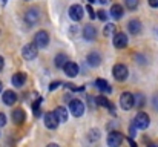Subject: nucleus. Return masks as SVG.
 <instances>
[{
    "mask_svg": "<svg viewBox=\"0 0 158 147\" xmlns=\"http://www.w3.org/2000/svg\"><path fill=\"white\" fill-rule=\"evenodd\" d=\"M95 86L102 91V92H106V94H110V91H112V88H110V84L103 80V78H98L97 81H95Z\"/></svg>",
    "mask_w": 158,
    "mask_h": 147,
    "instance_id": "4be33fe9",
    "label": "nucleus"
},
{
    "mask_svg": "<svg viewBox=\"0 0 158 147\" xmlns=\"http://www.w3.org/2000/svg\"><path fill=\"white\" fill-rule=\"evenodd\" d=\"M3 66H5V60H3V57L0 55V71L3 69Z\"/></svg>",
    "mask_w": 158,
    "mask_h": 147,
    "instance_id": "72a5a7b5",
    "label": "nucleus"
},
{
    "mask_svg": "<svg viewBox=\"0 0 158 147\" xmlns=\"http://www.w3.org/2000/svg\"><path fill=\"white\" fill-rule=\"evenodd\" d=\"M46 147H60V146H58V144H54V143H51V144H48Z\"/></svg>",
    "mask_w": 158,
    "mask_h": 147,
    "instance_id": "e433bc0d",
    "label": "nucleus"
},
{
    "mask_svg": "<svg viewBox=\"0 0 158 147\" xmlns=\"http://www.w3.org/2000/svg\"><path fill=\"white\" fill-rule=\"evenodd\" d=\"M123 143V135L117 130H112L109 132L107 135V146L109 147H120Z\"/></svg>",
    "mask_w": 158,
    "mask_h": 147,
    "instance_id": "423d86ee",
    "label": "nucleus"
},
{
    "mask_svg": "<svg viewBox=\"0 0 158 147\" xmlns=\"http://www.w3.org/2000/svg\"><path fill=\"white\" fill-rule=\"evenodd\" d=\"M63 71H64V74H66L68 77L74 78V77L78 75V64H77L75 61H71V60H69V61L63 66Z\"/></svg>",
    "mask_w": 158,
    "mask_h": 147,
    "instance_id": "9b49d317",
    "label": "nucleus"
},
{
    "mask_svg": "<svg viewBox=\"0 0 158 147\" xmlns=\"http://www.w3.org/2000/svg\"><path fill=\"white\" fill-rule=\"evenodd\" d=\"M68 61H69V58H68L66 54L61 52V54H57V55H55V66H57V67H63Z\"/></svg>",
    "mask_w": 158,
    "mask_h": 147,
    "instance_id": "5701e85b",
    "label": "nucleus"
},
{
    "mask_svg": "<svg viewBox=\"0 0 158 147\" xmlns=\"http://www.w3.org/2000/svg\"><path fill=\"white\" fill-rule=\"evenodd\" d=\"M112 74H114V78L117 81H124L129 75V69L126 67V64L123 63H117L114 67H112Z\"/></svg>",
    "mask_w": 158,
    "mask_h": 147,
    "instance_id": "f257e3e1",
    "label": "nucleus"
},
{
    "mask_svg": "<svg viewBox=\"0 0 158 147\" xmlns=\"http://www.w3.org/2000/svg\"><path fill=\"white\" fill-rule=\"evenodd\" d=\"M149 5L152 8H158V0H149Z\"/></svg>",
    "mask_w": 158,
    "mask_h": 147,
    "instance_id": "473e14b6",
    "label": "nucleus"
},
{
    "mask_svg": "<svg viewBox=\"0 0 158 147\" xmlns=\"http://www.w3.org/2000/svg\"><path fill=\"white\" fill-rule=\"evenodd\" d=\"M32 43H34L39 49L46 48V46L49 45V34H48L46 31H39V32H35L34 42H32Z\"/></svg>",
    "mask_w": 158,
    "mask_h": 147,
    "instance_id": "7ed1b4c3",
    "label": "nucleus"
},
{
    "mask_svg": "<svg viewBox=\"0 0 158 147\" xmlns=\"http://www.w3.org/2000/svg\"><path fill=\"white\" fill-rule=\"evenodd\" d=\"M2 100H3V103H5L6 106H12V104L17 101V94H15L14 91H5Z\"/></svg>",
    "mask_w": 158,
    "mask_h": 147,
    "instance_id": "dca6fc26",
    "label": "nucleus"
},
{
    "mask_svg": "<svg viewBox=\"0 0 158 147\" xmlns=\"http://www.w3.org/2000/svg\"><path fill=\"white\" fill-rule=\"evenodd\" d=\"M135 132H137V127L134 126V123L129 126V135H131V138H134L135 137Z\"/></svg>",
    "mask_w": 158,
    "mask_h": 147,
    "instance_id": "c85d7f7f",
    "label": "nucleus"
},
{
    "mask_svg": "<svg viewBox=\"0 0 158 147\" xmlns=\"http://www.w3.org/2000/svg\"><path fill=\"white\" fill-rule=\"evenodd\" d=\"M110 15H112V18H115V20H120L121 17H123V6L121 5H118V3H115V5H112L110 6Z\"/></svg>",
    "mask_w": 158,
    "mask_h": 147,
    "instance_id": "f3484780",
    "label": "nucleus"
},
{
    "mask_svg": "<svg viewBox=\"0 0 158 147\" xmlns=\"http://www.w3.org/2000/svg\"><path fill=\"white\" fill-rule=\"evenodd\" d=\"M134 126L137 127V129H140V130H144V129H148L149 127V123H151V118H149V115L146 113V112H138L137 113V116L134 118Z\"/></svg>",
    "mask_w": 158,
    "mask_h": 147,
    "instance_id": "f03ea898",
    "label": "nucleus"
},
{
    "mask_svg": "<svg viewBox=\"0 0 158 147\" xmlns=\"http://www.w3.org/2000/svg\"><path fill=\"white\" fill-rule=\"evenodd\" d=\"M54 113H55V116H57V120H58V123H66L68 121V115H69V110H66L63 106H58L55 110H54Z\"/></svg>",
    "mask_w": 158,
    "mask_h": 147,
    "instance_id": "2eb2a0df",
    "label": "nucleus"
},
{
    "mask_svg": "<svg viewBox=\"0 0 158 147\" xmlns=\"http://www.w3.org/2000/svg\"><path fill=\"white\" fill-rule=\"evenodd\" d=\"M83 37L86 39V40H95V37H97V29H95V26H92V25H86L85 28H83Z\"/></svg>",
    "mask_w": 158,
    "mask_h": 147,
    "instance_id": "4468645a",
    "label": "nucleus"
},
{
    "mask_svg": "<svg viewBox=\"0 0 158 147\" xmlns=\"http://www.w3.org/2000/svg\"><path fill=\"white\" fill-rule=\"evenodd\" d=\"M60 84H61L60 81H52V83H51V86H49V89H51V91H54V89H57Z\"/></svg>",
    "mask_w": 158,
    "mask_h": 147,
    "instance_id": "2f4dec72",
    "label": "nucleus"
},
{
    "mask_svg": "<svg viewBox=\"0 0 158 147\" xmlns=\"http://www.w3.org/2000/svg\"><path fill=\"white\" fill-rule=\"evenodd\" d=\"M37 54H39V48L34 43H29L22 49V55H23L25 60H34L37 57Z\"/></svg>",
    "mask_w": 158,
    "mask_h": 147,
    "instance_id": "0eeeda50",
    "label": "nucleus"
},
{
    "mask_svg": "<svg viewBox=\"0 0 158 147\" xmlns=\"http://www.w3.org/2000/svg\"><path fill=\"white\" fill-rule=\"evenodd\" d=\"M112 0H100V3H103V5H106V3H110Z\"/></svg>",
    "mask_w": 158,
    "mask_h": 147,
    "instance_id": "c9c22d12",
    "label": "nucleus"
},
{
    "mask_svg": "<svg viewBox=\"0 0 158 147\" xmlns=\"http://www.w3.org/2000/svg\"><path fill=\"white\" fill-rule=\"evenodd\" d=\"M144 103H146V100H144V97H143L141 94H137V95H134V106H137L138 109H141Z\"/></svg>",
    "mask_w": 158,
    "mask_h": 147,
    "instance_id": "393cba45",
    "label": "nucleus"
},
{
    "mask_svg": "<svg viewBox=\"0 0 158 147\" xmlns=\"http://www.w3.org/2000/svg\"><path fill=\"white\" fill-rule=\"evenodd\" d=\"M40 103H42V98H39V100L32 104V112H34V115H35V116H39V115H40Z\"/></svg>",
    "mask_w": 158,
    "mask_h": 147,
    "instance_id": "a878e982",
    "label": "nucleus"
},
{
    "mask_svg": "<svg viewBox=\"0 0 158 147\" xmlns=\"http://www.w3.org/2000/svg\"><path fill=\"white\" fill-rule=\"evenodd\" d=\"M83 6H80V5H72L71 8H69V17H71V20H74V22H80L81 18H83Z\"/></svg>",
    "mask_w": 158,
    "mask_h": 147,
    "instance_id": "9d476101",
    "label": "nucleus"
},
{
    "mask_svg": "<svg viewBox=\"0 0 158 147\" xmlns=\"http://www.w3.org/2000/svg\"><path fill=\"white\" fill-rule=\"evenodd\" d=\"M94 2H95V0H89V3H94Z\"/></svg>",
    "mask_w": 158,
    "mask_h": 147,
    "instance_id": "ea45409f",
    "label": "nucleus"
},
{
    "mask_svg": "<svg viewBox=\"0 0 158 147\" xmlns=\"http://www.w3.org/2000/svg\"><path fill=\"white\" fill-rule=\"evenodd\" d=\"M127 29H129V32H131L132 35L140 34V31H141V22H140V20H131V22L127 23Z\"/></svg>",
    "mask_w": 158,
    "mask_h": 147,
    "instance_id": "a211bd4d",
    "label": "nucleus"
},
{
    "mask_svg": "<svg viewBox=\"0 0 158 147\" xmlns=\"http://www.w3.org/2000/svg\"><path fill=\"white\" fill-rule=\"evenodd\" d=\"M2 89H3V84H2V81H0V92H2Z\"/></svg>",
    "mask_w": 158,
    "mask_h": 147,
    "instance_id": "58836bf2",
    "label": "nucleus"
},
{
    "mask_svg": "<svg viewBox=\"0 0 158 147\" xmlns=\"http://www.w3.org/2000/svg\"><path fill=\"white\" fill-rule=\"evenodd\" d=\"M86 61H88V64H89V66H92V67L100 66V63H102V54H100V52H97V51H92V52H89V54H88Z\"/></svg>",
    "mask_w": 158,
    "mask_h": 147,
    "instance_id": "f8f14e48",
    "label": "nucleus"
},
{
    "mask_svg": "<svg viewBox=\"0 0 158 147\" xmlns=\"http://www.w3.org/2000/svg\"><path fill=\"white\" fill-rule=\"evenodd\" d=\"M103 34H105V37H114V34H115V25L114 23H107L105 26V29H103Z\"/></svg>",
    "mask_w": 158,
    "mask_h": 147,
    "instance_id": "b1692460",
    "label": "nucleus"
},
{
    "mask_svg": "<svg viewBox=\"0 0 158 147\" xmlns=\"http://www.w3.org/2000/svg\"><path fill=\"white\" fill-rule=\"evenodd\" d=\"M5 124H6V116H5V113L0 112V127H3Z\"/></svg>",
    "mask_w": 158,
    "mask_h": 147,
    "instance_id": "c756f323",
    "label": "nucleus"
},
{
    "mask_svg": "<svg viewBox=\"0 0 158 147\" xmlns=\"http://www.w3.org/2000/svg\"><path fill=\"white\" fill-rule=\"evenodd\" d=\"M114 46L117 49H123L127 46V35L124 32H115L114 34Z\"/></svg>",
    "mask_w": 158,
    "mask_h": 147,
    "instance_id": "1a4fd4ad",
    "label": "nucleus"
},
{
    "mask_svg": "<svg viewBox=\"0 0 158 147\" xmlns=\"http://www.w3.org/2000/svg\"><path fill=\"white\" fill-rule=\"evenodd\" d=\"M129 144H131V147H137V144H135V141H134L132 138H129Z\"/></svg>",
    "mask_w": 158,
    "mask_h": 147,
    "instance_id": "f704fd0d",
    "label": "nucleus"
},
{
    "mask_svg": "<svg viewBox=\"0 0 158 147\" xmlns=\"http://www.w3.org/2000/svg\"><path fill=\"white\" fill-rule=\"evenodd\" d=\"M86 9H88V12H89V17H91V18H95V15H97V12H94V9H92L91 6H88Z\"/></svg>",
    "mask_w": 158,
    "mask_h": 147,
    "instance_id": "7c9ffc66",
    "label": "nucleus"
},
{
    "mask_svg": "<svg viewBox=\"0 0 158 147\" xmlns=\"http://www.w3.org/2000/svg\"><path fill=\"white\" fill-rule=\"evenodd\" d=\"M97 15H98V18L103 20V22H106V18H107V14H106V11H103V9L97 11Z\"/></svg>",
    "mask_w": 158,
    "mask_h": 147,
    "instance_id": "cd10ccee",
    "label": "nucleus"
},
{
    "mask_svg": "<svg viewBox=\"0 0 158 147\" xmlns=\"http://www.w3.org/2000/svg\"><path fill=\"white\" fill-rule=\"evenodd\" d=\"M25 81H26V74L17 72V74L12 75V84H14L15 88H22V86L25 84Z\"/></svg>",
    "mask_w": 158,
    "mask_h": 147,
    "instance_id": "6ab92c4d",
    "label": "nucleus"
},
{
    "mask_svg": "<svg viewBox=\"0 0 158 147\" xmlns=\"http://www.w3.org/2000/svg\"><path fill=\"white\" fill-rule=\"evenodd\" d=\"M120 107L123 110H131L134 107V95L131 92H123L120 97Z\"/></svg>",
    "mask_w": 158,
    "mask_h": 147,
    "instance_id": "39448f33",
    "label": "nucleus"
},
{
    "mask_svg": "<svg viewBox=\"0 0 158 147\" xmlns=\"http://www.w3.org/2000/svg\"><path fill=\"white\" fill-rule=\"evenodd\" d=\"M149 147H158V144H149Z\"/></svg>",
    "mask_w": 158,
    "mask_h": 147,
    "instance_id": "4c0bfd02",
    "label": "nucleus"
},
{
    "mask_svg": "<svg viewBox=\"0 0 158 147\" xmlns=\"http://www.w3.org/2000/svg\"><path fill=\"white\" fill-rule=\"evenodd\" d=\"M58 124H60V123H58V120H57V116H55L54 112H48V113L45 115V126H46L48 129H55Z\"/></svg>",
    "mask_w": 158,
    "mask_h": 147,
    "instance_id": "ddd939ff",
    "label": "nucleus"
},
{
    "mask_svg": "<svg viewBox=\"0 0 158 147\" xmlns=\"http://www.w3.org/2000/svg\"><path fill=\"white\" fill-rule=\"evenodd\" d=\"M25 118H26V115H25V110L23 109H14L12 110V121L15 124H22L25 121Z\"/></svg>",
    "mask_w": 158,
    "mask_h": 147,
    "instance_id": "aec40b11",
    "label": "nucleus"
},
{
    "mask_svg": "<svg viewBox=\"0 0 158 147\" xmlns=\"http://www.w3.org/2000/svg\"><path fill=\"white\" fill-rule=\"evenodd\" d=\"M94 100H95V104H97V106H102V107H109V109H110V112H112V113H115L114 106L110 104V101H109L106 97H103V95H98V97H95Z\"/></svg>",
    "mask_w": 158,
    "mask_h": 147,
    "instance_id": "412c9836",
    "label": "nucleus"
},
{
    "mask_svg": "<svg viewBox=\"0 0 158 147\" xmlns=\"http://www.w3.org/2000/svg\"><path fill=\"white\" fill-rule=\"evenodd\" d=\"M124 3L129 9H135L138 6V0H124Z\"/></svg>",
    "mask_w": 158,
    "mask_h": 147,
    "instance_id": "bb28decb",
    "label": "nucleus"
},
{
    "mask_svg": "<svg viewBox=\"0 0 158 147\" xmlns=\"http://www.w3.org/2000/svg\"><path fill=\"white\" fill-rule=\"evenodd\" d=\"M69 110H71V113L74 116H77V118L81 116L85 113V104H83V101H80V100L69 101Z\"/></svg>",
    "mask_w": 158,
    "mask_h": 147,
    "instance_id": "20e7f679",
    "label": "nucleus"
},
{
    "mask_svg": "<svg viewBox=\"0 0 158 147\" xmlns=\"http://www.w3.org/2000/svg\"><path fill=\"white\" fill-rule=\"evenodd\" d=\"M39 20H40V12H39L37 8H31V9L26 11V14H25V22H26L28 25H35Z\"/></svg>",
    "mask_w": 158,
    "mask_h": 147,
    "instance_id": "6e6552de",
    "label": "nucleus"
}]
</instances>
